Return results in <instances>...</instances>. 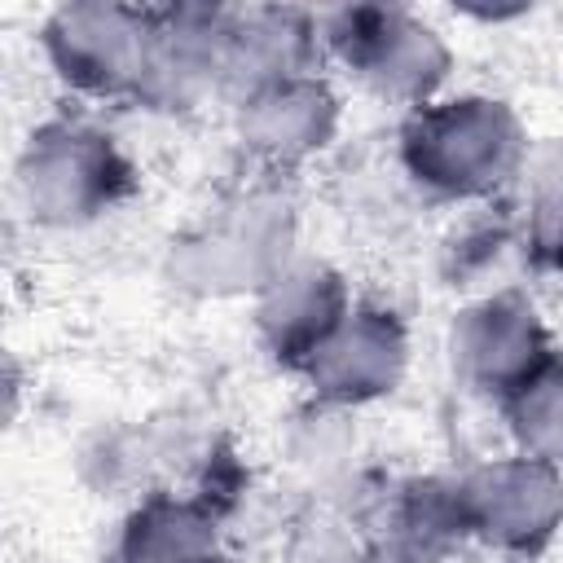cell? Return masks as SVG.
<instances>
[{"label": "cell", "mask_w": 563, "mask_h": 563, "mask_svg": "<svg viewBox=\"0 0 563 563\" xmlns=\"http://www.w3.org/2000/svg\"><path fill=\"white\" fill-rule=\"evenodd\" d=\"M528 123L497 92H444L400 119L396 158L413 189L453 207L506 198L523 158Z\"/></svg>", "instance_id": "1"}, {"label": "cell", "mask_w": 563, "mask_h": 563, "mask_svg": "<svg viewBox=\"0 0 563 563\" xmlns=\"http://www.w3.org/2000/svg\"><path fill=\"white\" fill-rule=\"evenodd\" d=\"M299 255V211L282 185H251L176 233L163 255L167 282L189 299H255Z\"/></svg>", "instance_id": "2"}, {"label": "cell", "mask_w": 563, "mask_h": 563, "mask_svg": "<svg viewBox=\"0 0 563 563\" xmlns=\"http://www.w3.org/2000/svg\"><path fill=\"white\" fill-rule=\"evenodd\" d=\"M13 189L31 224L88 229L136 194V163L123 141L84 110L40 119L13 163Z\"/></svg>", "instance_id": "3"}, {"label": "cell", "mask_w": 563, "mask_h": 563, "mask_svg": "<svg viewBox=\"0 0 563 563\" xmlns=\"http://www.w3.org/2000/svg\"><path fill=\"white\" fill-rule=\"evenodd\" d=\"M321 57H330L365 97L418 110L449 92L453 44L418 9L405 4H339L317 13Z\"/></svg>", "instance_id": "4"}, {"label": "cell", "mask_w": 563, "mask_h": 563, "mask_svg": "<svg viewBox=\"0 0 563 563\" xmlns=\"http://www.w3.org/2000/svg\"><path fill=\"white\" fill-rule=\"evenodd\" d=\"M154 9L119 0H70L44 13L40 57L79 101H136L150 57Z\"/></svg>", "instance_id": "5"}, {"label": "cell", "mask_w": 563, "mask_h": 563, "mask_svg": "<svg viewBox=\"0 0 563 563\" xmlns=\"http://www.w3.org/2000/svg\"><path fill=\"white\" fill-rule=\"evenodd\" d=\"M444 352L457 383L493 405H506L519 387H528L563 356L537 295L506 282L471 295L453 312Z\"/></svg>", "instance_id": "6"}, {"label": "cell", "mask_w": 563, "mask_h": 563, "mask_svg": "<svg viewBox=\"0 0 563 563\" xmlns=\"http://www.w3.org/2000/svg\"><path fill=\"white\" fill-rule=\"evenodd\" d=\"M457 493L471 541L501 559L532 563L563 532V471L528 453L510 449L475 462L457 475Z\"/></svg>", "instance_id": "7"}, {"label": "cell", "mask_w": 563, "mask_h": 563, "mask_svg": "<svg viewBox=\"0 0 563 563\" xmlns=\"http://www.w3.org/2000/svg\"><path fill=\"white\" fill-rule=\"evenodd\" d=\"M413 365L409 321L383 299H356L339 330L299 369L317 409H369L400 391Z\"/></svg>", "instance_id": "8"}, {"label": "cell", "mask_w": 563, "mask_h": 563, "mask_svg": "<svg viewBox=\"0 0 563 563\" xmlns=\"http://www.w3.org/2000/svg\"><path fill=\"white\" fill-rule=\"evenodd\" d=\"M339 128L343 92L325 70H303L233 101V141L268 176H290L321 158Z\"/></svg>", "instance_id": "9"}, {"label": "cell", "mask_w": 563, "mask_h": 563, "mask_svg": "<svg viewBox=\"0 0 563 563\" xmlns=\"http://www.w3.org/2000/svg\"><path fill=\"white\" fill-rule=\"evenodd\" d=\"M374 563H453L471 545L457 475H396L352 515Z\"/></svg>", "instance_id": "10"}, {"label": "cell", "mask_w": 563, "mask_h": 563, "mask_svg": "<svg viewBox=\"0 0 563 563\" xmlns=\"http://www.w3.org/2000/svg\"><path fill=\"white\" fill-rule=\"evenodd\" d=\"M356 295L339 264L325 255L299 251L255 299H251V325L268 361L299 374L312 352L339 330V321L352 312Z\"/></svg>", "instance_id": "11"}, {"label": "cell", "mask_w": 563, "mask_h": 563, "mask_svg": "<svg viewBox=\"0 0 563 563\" xmlns=\"http://www.w3.org/2000/svg\"><path fill=\"white\" fill-rule=\"evenodd\" d=\"M229 4H158L136 106L185 114L224 97Z\"/></svg>", "instance_id": "12"}, {"label": "cell", "mask_w": 563, "mask_h": 563, "mask_svg": "<svg viewBox=\"0 0 563 563\" xmlns=\"http://www.w3.org/2000/svg\"><path fill=\"white\" fill-rule=\"evenodd\" d=\"M321 70V22L308 9L290 4H238L224 22V101L246 92Z\"/></svg>", "instance_id": "13"}, {"label": "cell", "mask_w": 563, "mask_h": 563, "mask_svg": "<svg viewBox=\"0 0 563 563\" xmlns=\"http://www.w3.org/2000/svg\"><path fill=\"white\" fill-rule=\"evenodd\" d=\"M110 563H233L224 515L198 493H145L123 515Z\"/></svg>", "instance_id": "14"}, {"label": "cell", "mask_w": 563, "mask_h": 563, "mask_svg": "<svg viewBox=\"0 0 563 563\" xmlns=\"http://www.w3.org/2000/svg\"><path fill=\"white\" fill-rule=\"evenodd\" d=\"M506 211L519 233V251L554 273L563 260V136H541L506 194Z\"/></svg>", "instance_id": "15"}, {"label": "cell", "mask_w": 563, "mask_h": 563, "mask_svg": "<svg viewBox=\"0 0 563 563\" xmlns=\"http://www.w3.org/2000/svg\"><path fill=\"white\" fill-rule=\"evenodd\" d=\"M497 409L515 453H528L563 471V356Z\"/></svg>", "instance_id": "16"}, {"label": "cell", "mask_w": 563, "mask_h": 563, "mask_svg": "<svg viewBox=\"0 0 563 563\" xmlns=\"http://www.w3.org/2000/svg\"><path fill=\"white\" fill-rule=\"evenodd\" d=\"M510 251H519V233H515L510 211L488 216V207H484V216H471V220L444 242V260H449L453 286L466 282V277H475V273L497 268L501 255H510Z\"/></svg>", "instance_id": "17"}, {"label": "cell", "mask_w": 563, "mask_h": 563, "mask_svg": "<svg viewBox=\"0 0 563 563\" xmlns=\"http://www.w3.org/2000/svg\"><path fill=\"white\" fill-rule=\"evenodd\" d=\"M282 563H374V554L352 519L312 515L290 532Z\"/></svg>", "instance_id": "18"}, {"label": "cell", "mask_w": 563, "mask_h": 563, "mask_svg": "<svg viewBox=\"0 0 563 563\" xmlns=\"http://www.w3.org/2000/svg\"><path fill=\"white\" fill-rule=\"evenodd\" d=\"M554 273H559V277H563V260H559V268H554Z\"/></svg>", "instance_id": "19"}]
</instances>
